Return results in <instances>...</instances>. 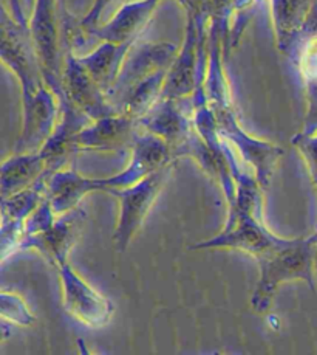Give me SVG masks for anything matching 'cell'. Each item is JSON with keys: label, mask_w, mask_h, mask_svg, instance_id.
Segmentation results:
<instances>
[{"label": "cell", "mask_w": 317, "mask_h": 355, "mask_svg": "<svg viewBox=\"0 0 317 355\" xmlns=\"http://www.w3.org/2000/svg\"><path fill=\"white\" fill-rule=\"evenodd\" d=\"M317 259V233L308 238L287 239L280 247L257 259L260 278L257 281L251 307L257 313H266L275 292L283 282L303 281L314 291V267Z\"/></svg>", "instance_id": "2"}, {"label": "cell", "mask_w": 317, "mask_h": 355, "mask_svg": "<svg viewBox=\"0 0 317 355\" xmlns=\"http://www.w3.org/2000/svg\"><path fill=\"white\" fill-rule=\"evenodd\" d=\"M214 112L220 137L235 149L240 160L253 171L260 185L266 188L277 163L282 159L283 149L279 144L248 134L237 118L234 107L214 109Z\"/></svg>", "instance_id": "5"}, {"label": "cell", "mask_w": 317, "mask_h": 355, "mask_svg": "<svg viewBox=\"0 0 317 355\" xmlns=\"http://www.w3.org/2000/svg\"><path fill=\"white\" fill-rule=\"evenodd\" d=\"M25 2H31V0H10V12H11V16L16 19V22L19 25L28 28L30 19L25 16V10H24Z\"/></svg>", "instance_id": "24"}, {"label": "cell", "mask_w": 317, "mask_h": 355, "mask_svg": "<svg viewBox=\"0 0 317 355\" xmlns=\"http://www.w3.org/2000/svg\"><path fill=\"white\" fill-rule=\"evenodd\" d=\"M105 10V0H95L93 5H91L90 11L87 12V16L79 21V25L84 31V35L91 28H95L99 25V21H101V16Z\"/></svg>", "instance_id": "22"}, {"label": "cell", "mask_w": 317, "mask_h": 355, "mask_svg": "<svg viewBox=\"0 0 317 355\" xmlns=\"http://www.w3.org/2000/svg\"><path fill=\"white\" fill-rule=\"evenodd\" d=\"M138 126L144 132L166 141L174 153V149L195 130L192 96L181 100H160L156 106L138 120Z\"/></svg>", "instance_id": "12"}, {"label": "cell", "mask_w": 317, "mask_h": 355, "mask_svg": "<svg viewBox=\"0 0 317 355\" xmlns=\"http://www.w3.org/2000/svg\"><path fill=\"white\" fill-rule=\"evenodd\" d=\"M176 160L169 144L140 130L130 148V160L121 173L109 177H85L76 169L59 168L48 175L47 199L57 216L79 208L81 202L95 191H111L134 185L144 177Z\"/></svg>", "instance_id": "1"}, {"label": "cell", "mask_w": 317, "mask_h": 355, "mask_svg": "<svg viewBox=\"0 0 317 355\" xmlns=\"http://www.w3.org/2000/svg\"><path fill=\"white\" fill-rule=\"evenodd\" d=\"M0 315H2V321L10 323L11 326L28 327L36 323L35 313L26 306L21 295L15 292L3 291L0 293Z\"/></svg>", "instance_id": "20"}, {"label": "cell", "mask_w": 317, "mask_h": 355, "mask_svg": "<svg viewBox=\"0 0 317 355\" xmlns=\"http://www.w3.org/2000/svg\"><path fill=\"white\" fill-rule=\"evenodd\" d=\"M160 2L161 0H129L116 8L109 22L98 25L84 36H90L101 42H136Z\"/></svg>", "instance_id": "14"}, {"label": "cell", "mask_w": 317, "mask_h": 355, "mask_svg": "<svg viewBox=\"0 0 317 355\" xmlns=\"http://www.w3.org/2000/svg\"><path fill=\"white\" fill-rule=\"evenodd\" d=\"M64 94L75 106L89 115L91 120L120 114L109 101L107 95L79 61V56L71 49H65L62 69Z\"/></svg>", "instance_id": "11"}, {"label": "cell", "mask_w": 317, "mask_h": 355, "mask_svg": "<svg viewBox=\"0 0 317 355\" xmlns=\"http://www.w3.org/2000/svg\"><path fill=\"white\" fill-rule=\"evenodd\" d=\"M85 213L81 208L57 216L56 220L42 233L24 236L21 252L36 250L51 266H57L61 261L69 259L70 250L73 248L81 234Z\"/></svg>", "instance_id": "13"}, {"label": "cell", "mask_w": 317, "mask_h": 355, "mask_svg": "<svg viewBox=\"0 0 317 355\" xmlns=\"http://www.w3.org/2000/svg\"><path fill=\"white\" fill-rule=\"evenodd\" d=\"M316 0H271L277 47L287 56L305 27Z\"/></svg>", "instance_id": "17"}, {"label": "cell", "mask_w": 317, "mask_h": 355, "mask_svg": "<svg viewBox=\"0 0 317 355\" xmlns=\"http://www.w3.org/2000/svg\"><path fill=\"white\" fill-rule=\"evenodd\" d=\"M61 163H53L41 150L36 153H15L5 159L0 169V194L2 199L33 187L51 171L62 168Z\"/></svg>", "instance_id": "15"}, {"label": "cell", "mask_w": 317, "mask_h": 355, "mask_svg": "<svg viewBox=\"0 0 317 355\" xmlns=\"http://www.w3.org/2000/svg\"><path fill=\"white\" fill-rule=\"evenodd\" d=\"M138 120L127 114H114L98 118L73 137L70 143L71 154L76 153H115L132 148L140 134Z\"/></svg>", "instance_id": "10"}, {"label": "cell", "mask_w": 317, "mask_h": 355, "mask_svg": "<svg viewBox=\"0 0 317 355\" xmlns=\"http://www.w3.org/2000/svg\"><path fill=\"white\" fill-rule=\"evenodd\" d=\"M135 42H124V44H114L102 41L95 50L90 53L79 56V61L89 71L91 78L101 85L102 90L107 95L111 85H114L118 73L123 67L125 56L134 47Z\"/></svg>", "instance_id": "18"}, {"label": "cell", "mask_w": 317, "mask_h": 355, "mask_svg": "<svg viewBox=\"0 0 317 355\" xmlns=\"http://www.w3.org/2000/svg\"><path fill=\"white\" fill-rule=\"evenodd\" d=\"M51 173L44 175L42 179L35 183L33 187L25 188L22 191L2 199V220L24 223L28 219L30 214L35 211V209L45 200V197H47V180Z\"/></svg>", "instance_id": "19"}, {"label": "cell", "mask_w": 317, "mask_h": 355, "mask_svg": "<svg viewBox=\"0 0 317 355\" xmlns=\"http://www.w3.org/2000/svg\"><path fill=\"white\" fill-rule=\"evenodd\" d=\"M61 116L59 96L44 83L36 92L22 95V129L15 144V153H36L41 150Z\"/></svg>", "instance_id": "9"}, {"label": "cell", "mask_w": 317, "mask_h": 355, "mask_svg": "<svg viewBox=\"0 0 317 355\" xmlns=\"http://www.w3.org/2000/svg\"><path fill=\"white\" fill-rule=\"evenodd\" d=\"M180 47L170 42H135L125 56L116 80L107 92L109 101L120 112L124 96L156 71L170 69Z\"/></svg>", "instance_id": "8"}, {"label": "cell", "mask_w": 317, "mask_h": 355, "mask_svg": "<svg viewBox=\"0 0 317 355\" xmlns=\"http://www.w3.org/2000/svg\"><path fill=\"white\" fill-rule=\"evenodd\" d=\"M291 143L300 153L302 160L307 164L308 174L311 177L313 185L317 189V130H314V132H303L302 130V132L293 137Z\"/></svg>", "instance_id": "21"}, {"label": "cell", "mask_w": 317, "mask_h": 355, "mask_svg": "<svg viewBox=\"0 0 317 355\" xmlns=\"http://www.w3.org/2000/svg\"><path fill=\"white\" fill-rule=\"evenodd\" d=\"M175 163L176 160L164 164L163 168L154 171L140 182L134 183V185L109 191L111 196L116 197L118 203H120L116 228L114 233V241L118 252L124 253L129 248L130 242L134 241L135 234L140 232L158 196L161 194L163 188L166 187L172 173H174Z\"/></svg>", "instance_id": "4"}, {"label": "cell", "mask_w": 317, "mask_h": 355, "mask_svg": "<svg viewBox=\"0 0 317 355\" xmlns=\"http://www.w3.org/2000/svg\"><path fill=\"white\" fill-rule=\"evenodd\" d=\"M56 270L62 286L64 311L85 327L101 329L107 326L115 312L111 301L91 287L71 267L69 259L59 262Z\"/></svg>", "instance_id": "7"}, {"label": "cell", "mask_w": 317, "mask_h": 355, "mask_svg": "<svg viewBox=\"0 0 317 355\" xmlns=\"http://www.w3.org/2000/svg\"><path fill=\"white\" fill-rule=\"evenodd\" d=\"M302 130L303 132H314V130H317V110L307 115L305 126H303Z\"/></svg>", "instance_id": "25"}, {"label": "cell", "mask_w": 317, "mask_h": 355, "mask_svg": "<svg viewBox=\"0 0 317 355\" xmlns=\"http://www.w3.org/2000/svg\"><path fill=\"white\" fill-rule=\"evenodd\" d=\"M186 10L188 16L198 17L203 15H210L209 0H178Z\"/></svg>", "instance_id": "23"}, {"label": "cell", "mask_w": 317, "mask_h": 355, "mask_svg": "<svg viewBox=\"0 0 317 355\" xmlns=\"http://www.w3.org/2000/svg\"><path fill=\"white\" fill-rule=\"evenodd\" d=\"M125 2H129V0H105V10L110 8V6H111V8H115V6H118V8H120V6L123 3H125Z\"/></svg>", "instance_id": "26"}, {"label": "cell", "mask_w": 317, "mask_h": 355, "mask_svg": "<svg viewBox=\"0 0 317 355\" xmlns=\"http://www.w3.org/2000/svg\"><path fill=\"white\" fill-rule=\"evenodd\" d=\"M28 30L44 80L61 100L65 95L62 85L65 41L62 15L59 16L56 0H35Z\"/></svg>", "instance_id": "3"}, {"label": "cell", "mask_w": 317, "mask_h": 355, "mask_svg": "<svg viewBox=\"0 0 317 355\" xmlns=\"http://www.w3.org/2000/svg\"><path fill=\"white\" fill-rule=\"evenodd\" d=\"M288 56L307 90L308 114H311L317 110V0Z\"/></svg>", "instance_id": "16"}, {"label": "cell", "mask_w": 317, "mask_h": 355, "mask_svg": "<svg viewBox=\"0 0 317 355\" xmlns=\"http://www.w3.org/2000/svg\"><path fill=\"white\" fill-rule=\"evenodd\" d=\"M285 238L271 233L262 218L253 214L229 211L226 225L214 238L197 242L190 250H235L259 259L271 250L280 247Z\"/></svg>", "instance_id": "6"}]
</instances>
